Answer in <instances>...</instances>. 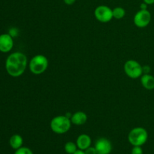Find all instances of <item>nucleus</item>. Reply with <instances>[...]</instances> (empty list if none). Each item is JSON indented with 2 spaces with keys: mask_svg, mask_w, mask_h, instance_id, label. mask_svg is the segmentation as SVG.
<instances>
[{
  "mask_svg": "<svg viewBox=\"0 0 154 154\" xmlns=\"http://www.w3.org/2000/svg\"><path fill=\"white\" fill-rule=\"evenodd\" d=\"M27 66V58L20 52L11 54L7 58L5 68L7 72L12 77H19L23 74Z\"/></svg>",
  "mask_w": 154,
  "mask_h": 154,
  "instance_id": "f257e3e1",
  "label": "nucleus"
},
{
  "mask_svg": "<svg viewBox=\"0 0 154 154\" xmlns=\"http://www.w3.org/2000/svg\"><path fill=\"white\" fill-rule=\"evenodd\" d=\"M51 129L57 134H64L70 129L72 121L66 115L57 116L51 121Z\"/></svg>",
  "mask_w": 154,
  "mask_h": 154,
  "instance_id": "f03ea898",
  "label": "nucleus"
},
{
  "mask_svg": "<svg viewBox=\"0 0 154 154\" xmlns=\"http://www.w3.org/2000/svg\"><path fill=\"white\" fill-rule=\"evenodd\" d=\"M148 133L144 128L135 127L129 132L128 135L129 142L132 146H142L147 142Z\"/></svg>",
  "mask_w": 154,
  "mask_h": 154,
  "instance_id": "7ed1b4c3",
  "label": "nucleus"
},
{
  "mask_svg": "<svg viewBox=\"0 0 154 154\" xmlns=\"http://www.w3.org/2000/svg\"><path fill=\"white\" fill-rule=\"evenodd\" d=\"M48 67V58L42 54H38L33 57L29 62V69L34 75H41L44 73Z\"/></svg>",
  "mask_w": 154,
  "mask_h": 154,
  "instance_id": "20e7f679",
  "label": "nucleus"
},
{
  "mask_svg": "<svg viewBox=\"0 0 154 154\" xmlns=\"http://www.w3.org/2000/svg\"><path fill=\"white\" fill-rule=\"evenodd\" d=\"M123 69L126 75L132 79H136L143 75V67L138 62L134 60L126 61Z\"/></svg>",
  "mask_w": 154,
  "mask_h": 154,
  "instance_id": "39448f33",
  "label": "nucleus"
},
{
  "mask_svg": "<svg viewBox=\"0 0 154 154\" xmlns=\"http://www.w3.org/2000/svg\"><path fill=\"white\" fill-rule=\"evenodd\" d=\"M94 15L96 19L101 23H108L112 20V9L106 5H99L95 9Z\"/></svg>",
  "mask_w": 154,
  "mask_h": 154,
  "instance_id": "423d86ee",
  "label": "nucleus"
},
{
  "mask_svg": "<svg viewBox=\"0 0 154 154\" xmlns=\"http://www.w3.org/2000/svg\"><path fill=\"white\" fill-rule=\"evenodd\" d=\"M134 23L139 28H144L149 25L151 20V14L149 11L140 10L134 17Z\"/></svg>",
  "mask_w": 154,
  "mask_h": 154,
  "instance_id": "0eeeda50",
  "label": "nucleus"
},
{
  "mask_svg": "<svg viewBox=\"0 0 154 154\" xmlns=\"http://www.w3.org/2000/svg\"><path fill=\"white\" fill-rule=\"evenodd\" d=\"M95 148L98 154H110L112 150V144L108 138H100L96 141Z\"/></svg>",
  "mask_w": 154,
  "mask_h": 154,
  "instance_id": "6e6552de",
  "label": "nucleus"
},
{
  "mask_svg": "<svg viewBox=\"0 0 154 154\" xmlns=\"http://www.w3.org/2000/svg\"><path fill=\"white\" fill-rule=\"evenodd\" d=\"M14 41L10 34H2L0 35V51L2 53L9 52L12 49Z\"/></svg>",
  "mask_w": 154,
  "mask_h": 154,
  "instance_id": "1a4fd4ad",
  "label": "nucleus"
},
{
  "mask_svg": "<svg viewBox=\"0 0 154 154\" xmlns=\"http://www.w3.org/2000/svg\"><path fill=\"white\" fill-rule=\"evenodd\" d=\"M92 143L91 138L87 134H82L78 137L76 141L77 146L78 149L82 150H85L88 147H90Z\"/></svg>",
  "mask_w": 154,
  "mask_h": 154,
  "instance_id": "9d476101",
  "label": "nucleus"
},
{
  "mask_svg": "<svg viewBox=\"0 0 154 154\" xmlns=\"http://www.w3.org/2000/svg\"><path fill=\"white\" fill-rule=\"evenodd\" d=\"M87 120V115L83 111H77L72 114L71 117L72 123L76 126H81L84 124Z\"/></svg>",
  "mask_w": 154,
  "mask_h": 154,
  "instance_id": "9b49d317",
  "label": "nucleus"
},
{
  "mask_svg": "<svg viewBox=\"0 0 154 154\" xmlns=\"http://www.w3.org/2000/svg\"><path fill=\"white\" fill-rule=\"evenodd\" d=\"M141 83L146 90H152L154 89V77L150 74H144L141 75Z\"/></svg>",
  "mask_w": 154,
  "mask_h": 154,
  "instance_id": "f8f14e48",
  "label": "nucleus"
},
{
  "mask_svg": "<svg viewBox=\"0 0 154 154\" xmlns=\"http://www.w3.org/2000/svg\"><path fill=\"white\" fill-rule=\"evenodd\" d=\"M9 143H10V145L12 148L14 149V150H17L22 147L23 139L20 135H14L11 137Z\"/></svg>",
  "mask_w": 154,
  "mask_h": 154,
  "instance_id": "ddd939ff",
  "label": "nucleus"
},
{
  "mask_svg": "<svg viewBox=\"0 0 154 154\" xmlns=\"http://www.w3.org/2000/svg\"><path fill=\"white\" fill-rule=\"evenodd\" d=\"M113 11V17L115 19L120 20L122 19L126 15V11L122 7H116L114 9H112Z\"/></svg>",
  "mask_w": 154,
  "mask_h": 154,
  "instance_id": "4468645a",
  "label": "nucleus"
},
{
  "mask_svg": "<svg viewBox=\"0 0 154 154\" xmlns=\"http://www.w3.org/2000/svg\"><path fill=\"white\" fill-rule=\"evenodd\" d=\"M78 147L77 146V144L72 142V141H69L65 144V151L68 154H74L77 150H78Z\"/></svg>",
  "mask_w": 154,
  "mask_h": 154,
  "instance_id": "2eb2a0df",
  "label": "nucleus"
},
{
  "mask_svg": "<svg viewBox=\"0 0 154 154\" xmlns=\"http://www.w3.org/2000/svg\"><path fill=\"white\" fill-rule=\"evenodd\" d=\"M14 154H33L32 151L28 147H21L20 148L16 150Z\"/></svg>",
  "mask_w": 154,
  "mask_h": 154,
  "instance_id": "dca6fc26",
  "label": "nucleus"
},
{
  "mask_svg": "<svg viewBox=\"0 0 154 154\" xmlns=\"http://www.w3.org/2000/svg\"><path fill=\"white\" fill-rule=\"evenodd\" d=\"M131 154H144V152L141 146H134Z\"/></svg>",
  "mask_w": 154,
  "mask_h": 154,
  "instance_id": "f3484780",
  "label": "nucleus"
},
{
  "mask_svg": "<svg viewBox=\"0 0 154 154\" xmlns=\"http://www.w3.org/2000/svg\"><path fill=\"white\" fill-rule=\"evenodd\" d=\"M84 152H85L86 154H98L96 148H95V147H88V148L86 149V150H84Z\"/></svg>",
  "mask_w": 154,
  "mask_h": 154,
  "instance_id": "a211bd4d",
  "label": "nucleus"
},
{
  "mask_svg": "<svg viewBox=\"0 0 154 154\" xmlns=\"http://www.w3.org/2000/svg\"><path fill=\"white\" fill-rule=\"evenodd\" d=\"M63 2L67 5H73L76 2V0H63Z\"/></svg>",
  "mask_w": 154,
  "mask_h": 154,
  "instance_id": "6ab92c4d",
  "label": "nucleus"
},
{
  "mask_svg": "<svg viewBox=\"0 0 154 154\" xmlns=\"http://www.w3.org/2000/svg\"><path fill=\"white\" fill-rule=\"evenodd\" d=\"M150 71V68L148 66H145L143 67V73L149 74V72Z\"/></svg>",
  "mask_w": 154,
  "mask_h": 154,
  "instance_id": "aec40b11",
  "label": "nucleus"
},
{
  "mask_svg": "<svg viewBox=\"0 0 154 154\" xmlns=\"http://www.w3.org/2000/svg\"><path fill=\"white\" fill-rule=\"evenodd\" d=\"M147 5H148L146 4L145 2H143L142 4H141V6H140V8H141V10H147Z\"/></svg>",
  "mask_w": 154,
  "mask_h": 154,
  "instance_id": "412c9836",
  "label": "nucleus"
},
{
  "mask_svg": "<svg viewBox=\"0 0 154 154\" xmlns=\"http://www.w3.org/2000/svg\"><path fill=\"white\" fill-rule=\"evenodd\" d=\"M144 2L147 5H153L154 4V0H144Z\"/></svg>",
  "mask_w": 154,
  "mask_h": 154,
  "instance_id": "4be33fe9",
  "label": "nucleus"
},
{
  "mask_svg": "<svg viewBox=\"0 0 154 154\" xmlns=\"http://www.w3.org/2000/svg\"><path fill=\"white\" fill-rule=\"evenodd\" d=\"M74 154H86L85 152H84V150H78L76 152H75Z\"/></svg>",
  "mask_w": 154,
  "mask_h": 154,
  "instance_id": "5701e85b",
  "label": "nucleus"
}]
</instances>
